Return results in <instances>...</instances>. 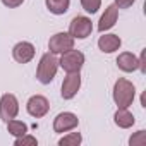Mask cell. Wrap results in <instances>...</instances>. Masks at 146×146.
Segmentation results:
<instances>
[{
    "label": "cell",
    "mask_w": 146,
    "mask_h": 146,
    "mask_svg": "<svg viewBox=\"0 0 146 146\" xmlns=\"http://www.w3.org/2000/svg\"><path fill=\"white\" fill-rule=\"evenodd\" d=\"M136 96V88L131 81L119 78L113 84V102L119 108H127L129 105H132Z\"/></svg>",
    "instance_id": "obj_1"
},
{
    "label": "cell",
    "mask_w": 146,
    "mask_h": 146,
    "mask_svg": "<svg viewBox=\"0 0 146 146\" xmlns=\"http://www.w3.org/2000/svg\"><path fill=\"white\" fill-rule=\"evenodd\" d=\"M57 69H58V60L55 58L53 53H43L36 69V79L41 84H50L57 74Z\"/></svg>",
    "instance_id": "obj_2"
},
{
    "label": "cell",
    "mask_w": 146,
    "mask_h": 146,
    "mask_svg": "<svg viewBox=\"0 0 146 146\" xmlns=\"http://www.w3.org/2000/svg\"><path fill=\"white\" fill-rule=\"evenodd\" d=\"M60 60H58V65L67 72H79L84 65V55L79 52V50H74V48H70L64 53H60Z\"/></svg>",
    "instance_id": "obj_3"
},
{
    "label": "cell",
    "mask_w": 146,
    "mask_h": 146,
    "mask_svg": "<svg viewBox=\"0 0 146 146\" xmlns=\"http://www.w3.org/2000/svg\"><path fill=\"white\" fill-rule=\"evenodd\" d=\"M91 31H93V24H91V19L86 16H76L69 24V35L74 40L76 38L84 40L91 35Z\"/></svg>",
    "instance_id": "obj_4"
},
{
    "label": "cell",
    "mask_w": 146,
    "mask_h": 146,
    "mask_svg": "<svg viewBox=\"0 0 146 146\" xmlns=\"http://www.w3.org/2000/svg\"><path fill=\"white\" fill-rule=\"evenodd\" d=\"M19 113V102L12 93H5L0 98V119L4 122L16 119Z\"/></svg>",
    "instance_id": "obj_5"
},
{
    "label": "cell",
    "mask_w": 146,
    "mask_h": 146,
    "mask_svg": "<svg viewBox=\"0 0 146 146\" xmlns=\"http://www.w3.org/2000/svg\"><path fill=\"white\" fill-rule=\"evenodd\" d=\"M70 48H74V38H72L69 33H57L48 41V50L53 55L64 53V52H67Z\"/></svg>",
    "instance_id": "obj_6"
},
{
    "label": "cell",
    "mask_w": 146,
    "mask_h": 146,
    "mask_svg": "<svg viewBox=\"0 0 146 146\" xmlns=\"http://www.w3.org/2000/svg\"><path fill=\"white\" fill-rule=\"evenodd\" d=\"M79 88H81V74L79 72H69L64 79V83H62L60 95H62L64 100H70L78 95Z\"/></svg>",
    "instance_id": "obj_7"
},
{
    "label": "cell",
    "mask_w": 146,
    "mask_h": 146,
    "mask_svg": "<svg viewBox=\"0 0 146 146\" xmlns=\"http://www.w3.org/2000/svg\"><path fill=\"white\" fill-rule=\"evenodd\" d=\"M78 125H79V119H78V115H74L72 112H62L53 120V131L58 132V134L72 131V129H76Z\"/></svg>",
    "instance_id": "obj_8"
},
{
    "label": "cell",
    "mask_w": 146,
    "mask_h": 146,
    "mask_svg": "<svg viewBox=\"0 0 146 146\" xmlns=\"http://www.w3.org/2000/svg\"><path fill=\"white\" fill-rule=\"evenodd\" d=\"M26 110H28V113H29L31 117L40 119V117H45V115L48 113V110H50V103H48V100H46L45 96H41V95H35V96H31V98L28 100V103H26Z\"/></svg>",
    "instance_id": "obj_9"
},
{
    "label": "cell",
    "mask_w": 146,
    "mask_h": 146,
    "mask_svg": "<svg viewBox=\"0 0 146 146\" xmlns=\"http://www.w3.org/2000/svg\"><path fill=\"white\" fill-rule=\"evenodd\" d=\"M35 53H36V50H35L33 43H29V41H19V43L12 48V57H14V60L19 62V64H28V62H31L33 57H35Z\"/></svg>",
    "instance_id": "obj_10"
},
{
    "label": "cell",
    "mask_w": 146,
    "mask_h": 146,
    "mask_svg": "<svg viewBox=\"0 0 146 146\" xmlns=\"http://www.w3.org/2000/svg\"><path fill=\"white\" fill-rule=\"evenodd\" d=\"M117 67L124 72H134L136 69H139V58L131 52H122L117 57Z\"/></svg>",
    "instance_id": "obj_11"
},
{
    "label": "cell",
    "mask_w": 146,
    "mask_h": 146,
    "mask_svg": "<svg viewBox=\"0 0 146 146\" xmlns=\"http://www.w3.org/2000/svg\"><path fill=\"white\" fill-rule=\"evenodd\" d=\"M117 14H119V9L115 7V4H113V5H108V7L105 9V14L100 17L98 31H100V33H103V31H107V29L113 28V26H115V23H117Z\"/></svg>",
    "instance_id": "obj_12"
},
{
    "label": "cell",
    "mask_w": 146,
    "mask_h": 146,
    "mask_svg": "<svg viewBox=\"0 0 146 146\" xmlns=\"http://www.w3.org/2000/svg\"><path fill=\"white\" fill-rule=\"evenodd\" d=\"M122 45V40L117 35H103L98 40V48L103 53H113L115 50H119Z\"/></svg>",
    "instance_id": "obj_13"
},
{
    "label": "cell",
    "mask_w": 146,
    "mask_h": 146,
    "mask_svg": "<svg viewBox=\"0 0 146 146\" xmlns=\"http://www.w3.org/2000/svg\"><path fill=\"white\" fill-rule=\"evenodd\" d=\"M113 122L119 125V127H122V129H129V127H132L134 125V115L127 110V108H119L117 112H115V115H113Z\"/></svg>",
    "instance_id": "obj_14"
},
{
    "label": "cell",
    "mask_w": 146,
    "mask_h": 146,
    "mask_svg": "<svg viewBox=\"0 0 146 146\" xmlns=\"http://www.w3.org/2000/svg\"><path fill=\"white\" fill-rule=\"evenodd\" d=\"M45 2H46V9L55 16L65 14L70 5V0H45Z\"/></svg>",
    "instance_id": "obj_15"
},
{
    "label": "cell",
    "mask_w": 146,
    "mask_h": 146,
    "mask_svg": "<svg viewBox=\"0 0 146 146\" xmlns=\"http://www.w3.org/2000/svg\"><path fill=\"white\" fill-rule=\"evenodd\" d=\"M7 131H9V134L19 137V136L28 134V125H26L24 122H21V120L11 119V120H7Z\"/></svg>",
    "instance_id": "obj_16"
},
{
    "label": "cell",
    "mask_w": 146,
    "mask_h": 146,
    "mask_svg": "<svg viewBox=\"0 0 146 146\" xmlns=\"http://www.w3.org/2000/svg\"><path fill=\"white\" fill-rule=\"evenodd\" d=\"M81 134L79 132H70V134H67V136H64L60 141H58V144L60 146H78L79 143H81Z\"/></svg>",
    "instance_id": "obj_17"
},
{
    "label": "cell",
    "mask_w": 146,
    "mask_h": 146,
    "mask_svg": "<svg viewBox=\"0 0 146 146\" xmlns=\"http://www.w3.org/2000/svg\"><path fill=\"white\" fill-rule=\"evenodd\" d=\"M81 5L86 12L95 14V12H98V9L102 5V0H81Z\"/></svg>",
    "instance_id": "obj_18"
},
{
    "label": "cell",
    "mask_w": 146,
    "mask_h": 146,
    "mask_svg": "<svg viewBox=\"0 0 146 146\" xmlns=\"http://www.w3.org/2000/svg\"><path fill=\"white\" fill-rule=\"evenodd\" d=\"M14 144H16V146H28V144L36 146V144H38V141H36V137L24 134V136H19V137L16 139V143H14Z\"/></svg>",
    "instance_id": "obj_19"
},
{
    "label": "cell",
    "mask_w": 146,
    "mask_h": 146,
    "mask_svg": "<svg viewBox=\"0 0 146 146\" xmlns=\"http://www.w3.org/2000/svg\"><path fill=\"white\" fill-rule=\"evenodd\" d=\"M129 144L131 146H136V144H146V132L144 131H137L136 132V136H132L131 139H129Z\"/></svg>",
    "instance_id": "obj_20"
},
{
    "label": "cell",
    "mask_w": 146,
    "mask_h": 146,
    "mask_svg": "<svg viewBox=\"0 0 146 146\" xmlns=\"http://www.w3.org/2000/svg\"><path fill=\"white\" fill-rule=\"evenodd\" d=\"M136 0H115V7L117 9H129Z\"/></svg>",
    "instance_id": "obj_21"
},
{
    "label": "cell",
    "mask_w": 146,
    "mask_h": 146,
    "mask_svg": "<svg viewBox=\"0 0 146 146\" xmlns=\"http://www.w3.org/2000/svg\"><path fill=\"white\" fill-rule=\"evenodd\" d=\"M23 2H24V0H2V4H4L5 7H9V9H16V7H19Z\"/></svg>",
    "instance_id": "obj_22"
}]
</instances>
